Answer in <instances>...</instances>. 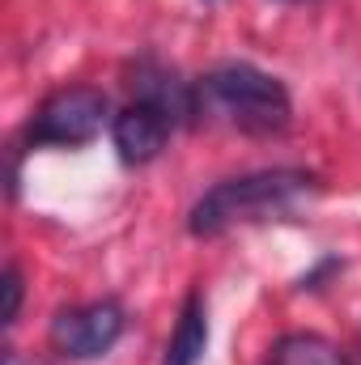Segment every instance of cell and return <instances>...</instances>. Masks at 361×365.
Here are the masks:
<instances>
[{
	"label": "cell",
	"instance_id": "obj_8",
	"mask_svg": "<svg viewBox=\"0 0 361 365\" xmlns=\"http://www.w3.org/2000/svg\"><path fill=\"white\" fill-rule=\"evenodd\" d=\"M268 365H349V357L319 331H289L272 344Z\"/></svg>",
	"mask_w": 361,
	"mask_h": 365
},
{
	"label": "cell",
	"instance_id": "obj_6",
	"mask_svg": "<svg viewBox=\"0 0 361 365\" xmlns=\"http://www.w3.org/2000/svg\"><path fill=\"white\" fill-rule=\"evenodd\" d=\"M171 132H175V123H171L162 110L145 106V102H128V106L115 115V123H111V140H115V149H119V158H123L128 166L153 162V158L166 149Z\"/></svg>",
	"mask_w": 361,
	"mask_h": 365
},
{
	"label": "cell",
	"instance_id": "obj_5",
	"mask_svg": "<svg viewBox=\"0 0 361 365\" xmlns=\"http://www.w3.org/2000/svg\"><path fill=\"white\" fill-rule=\"evenodd\" d=\"M132 102H145V106L162 110L175 128H187V123L200 119V110H195V81H183L175 68H166L153 56L132 64Z\"/></svg>",
	"mask_w": 361,
	"mask_h": 365
},
{
	"label": "cell",
	"instance_id": "obj_10",
	"mask_svg": "<svg viewBox=\"0 0 361 365\" xmlns=\"http://www.w3.org/2000/svg\"><path fill=\"white\" fill-rule=\"evenodd\" d=\"M4 365H30V361H26L17 349H4Z\"/></svg>",
	"mask_w": 361,
	"mask_h": 365
},
{
	"label": "cell",
	"instance_id": "obj_9",
	"mask_svg": "<svg viewBox=\"0 0 361 365\" xmlns=\"http://www.w3.org/2000/svg\"><path fill=\"white\" fill-rule=\"evenodd\" d=\"M0 293H4V306H0V323L13 327L17 323V310H21V272L9 264L4 276H0Z\"/></svg>",
	"mask_w": 361,
	"mask_h": 365
},
{
	"label": "cell",
	"instance_id": "obj_3",
	"mask_svg": "<svg viewBox=\"0 0 361 365\" xmlns=\"http://www.w3.org/2000/svg\"><path fill=\"white\" fill-rule=\"evenodd\" d=\"M102 123H106V93L93 86H64L43 98L26 136H30V145L77 149V145H90L102 132Z\"/></svg>",
	"mask_w": 361,
	"mask_h": 365
},
{
	"label": "cell",
	"instance_id": "obj_4",
	"mask_svg": "<svg viewBox=\"0 0 361 365\" xmlns=\"http://www.w3.org/2000/svg\"><path fill=\"white\" fill-rule=\"evenodd\" d=\"M128 327V314L115 297H98L86 306H64L51 319V349L68 361H98L106 357Z\"/></svg>",
	"mask_w": 361,
	"mask_h": 365
},
{
	"label": "cell",
	"instance_id": "obj_7",
	"mask_svg": "<svg viewBox=\"0 0 361 365\" xmlns=\"http://www.w3.org/2000/svg\"><path fill=\"white\" fill-rule=\"evenodd\" d=\"M204 349H208V310H204V293H187L162 365H200L204 361Z\"/></svg>",
	"mask_w": 361,
	"mask_h": 365
},
{
	"label": "cell",
	"instance_id": "obj_1",
	"mask_svg": "<svg viewBox=\"0 0 361 365\" xmlns=\"http://www.w3.org/2000/svg\"><path fill=\"white\" fill-rule=\"evenodd\" d=\"M315 191H319V179L310 170H293V166L225 179L195 200V208L187 217V230L195 238H213V234H225V230L247 225V221H268V217H280V212H293Z\"/></svg>",
	"mask_w": 361,
	"mask_h": 365
},
{
	"label": "cell",
	"instance_id": "obj_2",
	"mask_svg": "<svg viewBox=\"0 0 361 365\" xmlns=\"http://www.w3.org/2000/svg\"><path fill=\"white\" fill-rule=\"evenodd\" d=\"M200 119L225 123L247 136H280L293 119L289 90L255 64H217L195 81Z\"/></svg>",
	"mask_w": 361,
	"mask_h": 365
}]
</instances>
